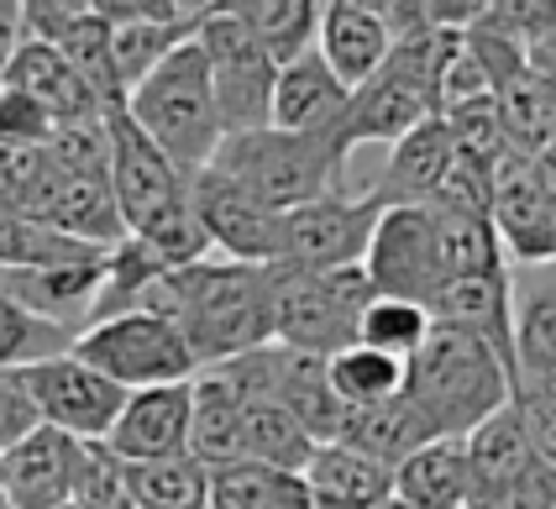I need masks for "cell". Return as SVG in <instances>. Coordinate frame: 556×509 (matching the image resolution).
Returning a JSON list of instances; mask_svg holds the SVG:
<instances>
[{
	"instance_id": "obj_8",
	"label": "cell",
	"mask_w": 556,
	"mask_h": 509,
	"mask_svg": "<svg viewBox=\"0 0 556 509\" xmlns=\"http://www.w3.org/2000/svg\"><path fill=\"white\" fill-rule=\"evenodd\" d=\"M363 279L383 300H409L420 310H431L435 294L452 284L441 242H435L431 205H383L372 221L368 253H363Z\"/></svg>"
},
{
	"instance_id": "obj_35",
	"label": "cell",
	"mask_w": 556,
	"mask_h": 509,
	"mask_svg": "<svg viewBox=\"0 0 556 509\" xmlns=\"http://www.w3.org/2000/svg\"><path fill=\"white\" fill-rule=\"evenodd\" d=\"M431 310H420V305H409V300H383V294H372L368 305H363V316H357V347L368 352H383V357H394V362H409L420 342L431 336Z\"/></svg>"
},
{
	"instance_id": "obj_3",
	"label": "cell",
	"mask_w": 556,
	"mask_h": 509,
	"mask_svg": "<svg viewBox=\"0 0 556 509\" xmlns=\"http://www.w3.org/2000/svg\"><path fill=\"white\" fill-rule=\"evenodd\" d=\"M404 399L431 420L441 442H463L472 425L515 399V379L483 342L452 326H431L420 352L404 362Z\"/></svg>"
},
{
	"instance_id": "obj_39",
	"label": "cell",
	"mask_w": 556,
	"mask_h": 509,
	"mask_svg": "<svg viewBox=\"0 0 556 509\" xmlns=\"http://www.w3.org/2000/svg\"><path fill=\"white\" fill-rule=\"evenodd\" d=\"M79 509H137L131 505V483H126V462L111 457L105 442H85L79 457V478H74V499Z\"/></svg>"
},
{
	"instance_id": "obj_14",
	"label": "cell",
	"mask_w": 556,
	"mask_h": 509,
	"mask_svg": "<svg viewBox=\"0 0 556 509\" xmlns=\"http://www.w3.org/2000/svg\"><path fill=\"white\" fill-rule=\"evenodd\" d=\"M489 226L509 268L556 257V194L535 158H504L489 194Z\"/></svg>"
},
{
	"instance_id": "obj_1",
	"label": "cell",
	"mask_w": 556,
	"mask_h": 509,
	"mask_svg": "<svg viewBox=\"0 0 556 509\" xmlns=\"http://www.w3.org/2000/svg\"><path fill=\"white\" fill-rule=\"evenodd\" d=\"M174 326L194 352V368H216L274 342V273L252 263L205 257L168 273Z\"/></svg>"
},
{
	"instance_id": "obj_36",
	"label": "cell",
	"mask_w": 556,
	"mask_h": 509,
	"mask_svg": "<svg viewBox=\"0 0 556 509\" xmlns=\"http://www.w3.org/2000/svg\"><path fill=\"white\" fill-rule=\"evenodd\" d=\"M431 216H435V242H441V263H446V279L452 284L509 268L489 221H478V216H446V211H431Z\"/></svg>"
},
{
	"instance_id": "obj_27",
	"label": "cell",
	"mask_w": 556,
	"mask_h": 509,
	"mask_svg": "<svg viewBox=\"0 0 556 509\" xmlns=\"http://www.w3.org/2000/svg\"><path fill=\"white\" fill-rule=\"evenodd\" d=\"M431 442H441L435 425L400 394V399H389V405L346 415V431H341L337 446H352V451H363V457L383 462V468L394 473L400 462H409L420 446H431Z\"/></svg>"
},
{
	"instance_id": "obj_24",
	"label": "cell",
	"mask_w": 556,
	"mask_h": 509,
	"mask_svg": "<svg viewBox=\"0 0 556 509\" xmlns=\"http://www.w3.org/2000/svg\"><path fill=\"white\" fill-rule=\"evenodd\" d=\"M268 405L289 410L300 420L315 446H337L346 431V405L331 394L326 383V357H305V352H283L274 347V383H268Z\"/></svg>"
},
{
	"instance_id": "obj_42",
	"label": "cell",
	"mask_w": 556,
	"mask_h": 509,
	"mask_svg": "<svg viewBox=\"0 0 556 509\" xmlns=\"http://www.w3.org/2000/svg\"><path fill=\"white\" fill-rule=\"evenodd\" d=\"M42 420L31 410V399L22 394V383H16V368H5L0 373V451H11V446L22 442L27 431H37Z\"/></svg>"
},
{
	"instance_id": "obj_18",
	"label": "cell",
	"mask_w": 556,
	"mask_h": 509,
	"mask_svg": "<svg viewBox=\"0 0 556 509\" xmlns=\"http://www.w3.org/2000/svg\"><path fill=\"white\" fill-rule=\"evenodd\" d=\"M105 284V257L90 263H59V268H27V273H0V294L27 310L31 320L79 336L90 326V310Z\"/></svg>"
},
{
	"instance_id": "obj_13",
	"label": "cell",
	"mask_w": 556,
	"mask_h": 509,
	"mask_svg": "<svg viewBox=\"0 0 556 509\" xmlns=\"http://www.w3.org/2000/svg\"><path fill=\"white\" fill-rule=\"evenodd\" d=\"M185 194L200 231H205V242H211V257L252 263V268H274L278 263V226H283V216H274L268 205H257L226 174L200 168L194 179H185Z\"/></svg>"
},
{
	"instance_id": "obj_29",
	"label": "cell",
	"mask_w": 556,
	"mask_h": 509,
	"mask_svg": "<svg viewBox=\"0 0 556 509\" xmlns=\"http://www.w3.org/2000/svg\"><path fill=\"white\" fill-rule=\"evenodd\" d=\"M242 399L231 394V383L220 373H194L189 379V457L220 468V462H237V442H242Z\"/></svg>"
},
{
	"instance_id": "obj_47",
	"label": "cell",
	"mask_w": 556,
	"mask_h": 509,
	"mask_svg": "<svg viewBox=\"0 0 556 509\" xmlns=\"http://www.w3.org/2000/svg\"><path fill=\"white\" fill-rule=\"evenodd\" d=\"M59 509H79V505H59Z\"/></svg>"
},
{
	"instance_id": "obj_20",
	"label": "cell",
	"mask_w": 556,
	"mask_h": 509,
	"mask_svg": "<svg viewBox=\"0 0 556 509\" xmlns=\"http://www.w3.org/2000/svg\"><path fill=\"white\" fill-rule=\"evenodd\" d=\"M435 326H452L472 342L494 352L504 373L515 379V326H509V268L498 273H478V279H457L435 294L431 305Z\"/></svg>"
},
{
	"instance_id": "obj_28",
	"label": "cell",
	"mask_w": 556,
	"mask_h": 509,
	"mask_svg": "<svg viewBox=\"0 0 556 509\" xmlns=\"http://www.w3.org/2000/svg\"><path fill=\"white\" fill-rule=\"evenodd\" d=\"M394 505L404 509H472L463 442H431L394 468Z\"/></svg>"
},
{
	"instance_id": "obj_6",
	"label": "cell",
	"mask_w": 556,
	"mask_h": 509,
	"mask_svg": "<svg viewBox=\"0 0 556 509\" xmlns=\"http://www.w3.org/2000/svg\"><path fill=\"white\" fill-rule=\"evenodd\" d=\"M68 357H79L100 379H111L122 394L163 389V383H189L200 373L189 342L179 336V326H168V320H157V316L94 320V326H85L68 342Z\"/></svg>"
},
{
	"instance_id": "obj_33",
	"label": "cell",
	"mask_w": 556,
	"mask_h": 509,
	"mask_svg": "<svg viewBox=\"0 0 556 509\" xmlns=\"http://www.w3.org/2000/svg\"><path fill=\"white\" fill-rule=\"evenodd\" d=\"M126 483L137 509H211V468L189 451L168 462H131Z\"/></svg>"
},
{
	"instance_id": "obj_40",
	"label": "cell",
	"mask_w": 556,
	"mask_h": 509,
	"mask_svg": "<svg viewBox=\"0 0 556 509\" xmlns=\"http://www.w3.org/2000/svg\"><path fill=\"white\" fill-rule=\"evenodd\" d=\"M59 122L37 105V100L16 96L0 85V142H16V148H48L53 142Z\"/></svg>"
},
{
	"instance_id": "obj_46",
	"label": "cell",
	"mask_w": 556,
	"mask_h": 509,
	"mask_svg": "<svg viewBox=\"0 0 556 509\" xmlns=\"http://www.w3.org/2000/svg\"><path fill=\"white\" fill-rule=\"evenodd\" d=\"M0 505H5V468H0Z\"/></svg>"
},
{
	"instance_id": "obj_4",
	"label": "cell",
	"mask_w": 556,
	"mask_h": 509,
	"mask_svg": "<svg viewBox=\"0 0 556 509\" xmlns=\"http://www.w3.org/2000/svg\"><path fill=\"white\" fill-rule=\"evenodd\" d=\"M122 111L185 179L211 168L220 148V116L216 96H211V68H205V53L194 42L174 48L148 79H137L126 90Z\"/></svg>"
},
{
	"instance_id": "obj_34",
	"label": "cell",
	"mask_w": 556,
	"mask_h": 509,
	"mask_svg": "<svg viewBox=\"0 0 556 509\" xmlns=\"http://www.w3.org/2000/svg\"><path fill=\"white\" fill-rule=\"evenodd\" d=\"M326 383L346 410H372V405H389L404 394V362L352 342L346 352L326 357Z\"/></svg>"
},
{
	"instance_id": "obj_11",
	"label": "cell",
	"mask_w": 556,
	"mask_h": 509,
	"mask_svg": "<svg viewBox=\"0 0 556 509\" xmlns=\"http://www.w3.org/2000/svg\"><path fill=\"white\" fill-rule=\"evenodd\" d=\"M94 11L111 27V68L126 100V90L148 79L174 48L194 42L211 0H94Z\"/></svg>"
},
{
	"instance_id": "obj_43",
	"label": "cell",
	"mask_w": 556,
	"mask_h": 509,
	"mask_svg": "<svg viewBox=\"0 0 556 509\" xmlns=\"http://www.w3.org/2000/svg\"><path fill=\"white\" fill-rule=\"evenodd\" d=\"M483 509H556V473L535 462L520 483H509L494 505H483Z\"/></svg>"
},
{
	"instance_id": "obj_31",
	"label": "cell",
	"mask_w": 556,
	"mask_h": 509,
	"mask_svg": "<svg viewBox=\"0 0 556 509\" xmlns=\"http://www.w3.org/2000/svg\"><path fill=\"white\" fill-rule=\"evenodd\" d=\"M211 509H309V494L294 473L237 457L211 468Z\"/></svg>"
},
{
	"instance_id": "obj_30",
	"label": "cell",
	"mask_w": 556,
	"mask_h": 509,
	"mask_svg": "<svg viewBox=\"0 0 556 509\" xmlns=\"http://www.w3.org/2000/svg\"><path fill=\"white\" fill-rule=\"evenodd\" d=\"M226 11L252 33V42L274 59V68H289L315 48V0H226Z\"/></svg>"
},
{
	"instance_id": "obj_38",
	"label": "cell",
	"mask_w": 556,
	"mask_h": 509,
	"mask_svg": "<svg viewBox=\"0 0 556 509\" xmlns=\"http://www.w3.org/2000/svg\"><path fill=\"white\" fill-rule=\"evenodd\" d=\"M68 331H53L42 320H31L27 310H16L5 294H0V373L5 368H22V362H42V357H59L68 352Z\"/></svg>"
},
{
	"instance_id": "obj_23",
	"label": "cell",
	"mask_w": 556,
	"mask_h": 509,
	"mask_svg": "<svg viewBox=\"0 0 556 509\" xmlns=\"http://www.w3.org/2000/svg\"><path fill=\"white\" fill-rule=\"evenodd\" d=\"M346 116V90L337 85V74L315 59L309 48L305 59H294L289 68H278L274 79V105H268V127L294 131V137H331Z\"/></svg>"
},
{
	"instance_id": "obj_19",
	"label": "cell",
	"mask_w": 556,
	"mask_h": 509,
	"mask_svg": "<svg viewBox=\"0 0 556 509\" xmlns=\"http://www.w3.org/2000/svg\"><path fill=\"white\" fill-rule=\"evenodd\" d=\"M389 27L378 16L372 0H326L320 22H315V59L337 74V85L352 96L357 85H368L389 59Z\"/></svg>"
},
{
	"instance_id": "obj_37",
	"label": "cell",
	"mask_w": 556,
	"mask_h": 509,
	"mask_svg": "<svg viewBox=\"0 0 556 509\" xmlns=\"http://www.w3.org/2000/svg\"><path fill=\"white\" fill-rule=\"evenodd\" d=\"M48 179H53V163L42 148H16V142H0V211H16V216H42V200H48Z\"/></svg>"
},
{
	"instance_id": "obj_10",
	"label": "cell",
	"mask_w": 556,
	"mask_h": 509,
	"mask_svg": "<svg viewBox=\"0 0 556 509\" xmlns=\"http://www.w3.org/2000/svg\"><path fill=\"white\" fill-rule=\"evenodd\" d=\"M16 383L31 399V410L42 425H53L74 442H105V431L116 425L126 394L111 379H100L94 368H85L79 357H42V362H22Z\"/></svg>"
},
{
	"instance_id": "obj_15",
	"label": "cell",
	"mask_w": 556,
	"mask_h": 509,
	"mask_svg": "<svg viewBox=\"0 0 556 509\" xmlns=\"http://www.w3.org/2000/svg\"><path fill=\"white\" fill-rule=\"evenodd\" d=\"M509 326H515V394L556 389V257L509 268Z\"/></svg>"
},
{
	"instance_id": "obj_48",
	"label": "cell",
	"mask_w": 556,
	"mask_h": 509,
	"mask_svg": "<svg viewBox=\"0 0 556 509\" xmlns=\"http://www.w3.org/2000/svg\"><path fill=\"white\" fill-rule=\"evenodd\" d=\"M0 509H5V505H0Z\"/></svg>"
},
{
	"instance_id": "obj_45",
	"label": "cell",
	"mask_w": 556,
	"mask_h": 509,
	"mask_svg": "<svg viewBox=\"0 0 556 509\" xmlns=\"http://www.w3.org/2000/svg\"><path fill=\"white\" fill-rule=\"evenodd\" d=\"M552 90V131H546V153H556V85H546Z\"/></svg>"
},
{
	"instance_id": "obj_32",
	"label": "cell",
	"mask_w": 556,
	"mask_h": 509,
	"mask_svg": "<svg viewBox=\"0 0 556 509\" xmlns=\"http://www.w3.org/2000/svg\"><path fill=\"white\" fill-rule=\"evenodd\" d=\"M237 457L300 478V468L315 457V442L300 431L294 415L263 399V405H248V410H242V442H237Z\"/></svg>"
},
{
	"instance_id": "obj_25",
	"label": "cell",
	"mask_w": 556,
	"mask_h": 509,
	"mask_svg": "<svg viewBox=\"0 0 556 509\" xmlns=\"http://www.w3.org/2000/svg\"><path fill=\"white\" fill-rule=\"evenodd\" d=\"M446 163H452V131L441 116L431 122H420L415 131H404L400 142L389 148V158L378 168V179H372L368 200L378 205H431L435 184H441V174H446Z\"/></svg>"
},
{
	"instance_id": "obj_16",
	"label": "cell",
	"mask_w": 556,
	"mask_h": 509,
	"mask_svg": "<svg viewBox=\"0 0 556 509\" xmlns=\"http://www.w3.org/2000/svg\"><path fill=\"white\" fill-rule=\"evenodd\" d=\"M105 451L131 462H168L189 451V383L137 389L126 394L116 425L105 431Z\"/></svg>"
},
{
	"instance_id": "obj_41",
	"label": "cell",
	"mask_w": 556,
	"mask_h": 509,
	"mask_svg": "<svg viewBox=\"0 0 556 509\" xmlns=\"http://www.w3.org/2000/svg\"><path fill=\"white\" fill-rule=\"evenodd\" d=\"M515 410L526 420L535 462L556 473V389H520V394H515Z\"/></svg>"
},
{
	"instance_id": "obj_9",
	"label": "cell",
	"mask_w": 556,
	"mask_h": 509,
	"mask_svg": "<svg viewBox=\"0 0 556 509\" xmlns=\"http://www.w3.org/2000/svg\"><path fill=\"white\" fill-rule=\"evenodd\" d=\"M378 200L368 194H331L289 211L278 226V263L289 273H341V268H363L372 221H378Z\"/></svg>"
},
{
	"instance_id": "obj_26",
	"label": "cell",
	"mask_w": 556,
	"mask_h": 509,
	"mask_svg": "<svg viewBox=\"0 0 556 509\" xmlns=\"http://www.w3.org/2000/svg\"><path fill=\"white\" fill-rule=\"evenodd\" d=\"M300 483L309 494V509H383L394 499V473L352 446H315Z\"/></svg>"
},
{
	"instance_id": "obj_22",
	"label": "cell",
	"mask_w": 556,
	"mask_h": 509,
	"mask_svg": "<svg viewBox=\"0 0 556 509\" xmlns=\"http://www.w3.org/2000/svg\"><path fill=\"white\" fill-rule=\"evenodd\" d=\"M463 457H467V483H472V509L494 505L498 494L509 483L535 468V451H530V436H526V420L515 410V399L494 410L483 425H472L463 436Z\"/></svg>"
},
{
	"instance_id": "obj_7",
	"label": "cell",
	"mask_w": 556,
	"mask_h": 509,
	"mask_svg": "<svg viewBox=\"0 0 556 509\" xmlns=\"http://www.w3.org/2000/svg\"><path fill=\"white\" fill-rule=\"evenodd\" d=\"M194 48L205 53L211 68V96H216L220 137H248L268 127V105H274V59L252 42V33L226 11V0H211Z\"/></svg>"
},
{
	"instance_id": "obj_5",
	"label": "cell",
	"mask_w": 556,
	"mask_h": 509,
	"mask_svg": "<svg viewBox=\"0 0 556 509\" xmlns=\"http://www.w3.org/2000/svg\"><path fill=\"white\" fill-rule=\"evenodd\" d=\"M274 273V347L305 352V357H337L357 342V316L372 300L363 268L341 273Z\"/></svg>"
},
{
	"instance_id": "obj_17",
	"label": "cell",
	"mask_w": 556,
	"mask_h": 509,
	"mask_svg": "<svg viewBox=\"0 0 556 509\" xmlns=\"http://www.w3.org/2000/svg\"><path fill=\"white\" fill-rule=\"evenodd\" d=\"M85 442L63 436L53 425L27 431L11 451H0L5 468V509H59L74 499V478H79Z\"/></svg>"
},
{
	"instance_id": "obj_2",
	"label": "cell",
	"mask_w": 556,
	"mask_h": 509,
	"mask_svg": "<svg viewBox=\"0 0 556 509\" xmlns=\"http://www.w3.org/2000/svg\"><path fill=\"white\" fill-rule=\"evenodd\" d=\"M352 153L331 137H294V131H248V137H220L211 168L226 174L237 190H248L257 205L274 216H289L300 205L331 200V194H357L346 184Z\"/></svg>"
},
{
	"instance_id": "obj_44",
	"label": "cell",
	"mask_w": 556,
	"mask_h": 509,
	"mask_svg": "<svg viewBox=\"0 0 556 509\" xmlns=\"http://www.w3.org/2000/svg\"><path fill=\"white\" fill-rule=\"evenodd\" d=\"M27 42V22H22V0H0V68L16 59V48Z\"/></svg>"
},
{
	"instance_id": "obj_21",
	"label": "cell",
	"mask_w": 556,
	"mask_h": 509,
	"mask_svg": "<svg viewBox=\"0 0 556 509\" xmlns=\"http://www.w3.org/2000/svg\"><path fill=\"white\" fill-rule=\"evenodd\" d=\"M0 85L37 100L59 127H79V122H100L105 116V105H100V96H94L90 85L63 64L48 42H31V37L16 48V59L0 68Z\"/></svg>"
},
{
	"instance_id": "obj_12",
	"label": "cell",
	"mask_w": 556,
	"mask_h": 509,
	"mask_svg": "<svg viewBox=\"0 0 556 509\" xmlns=\"http://www.w3.org/2000/svg\"><path fill=\"white\" fill-rule=\"evenodd\" d=\"M105 142H111V194H116L126 237H142L148 226L174 216L189 200L185 174L131 127L122 105H105Z\"/></svg>"
}]
</instances>
